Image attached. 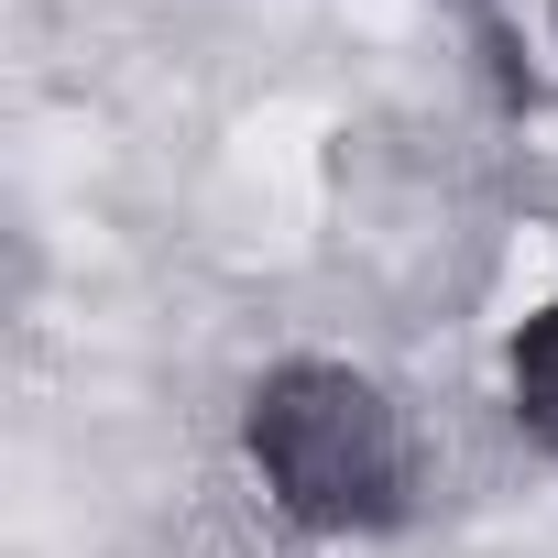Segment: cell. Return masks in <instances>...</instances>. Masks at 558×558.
Returning <instances> with one entry per match:
<instances>
[{"label": "cell", "mask_w": 558, "mask_h": 558, "mask_svg": "<svg viewBox=\"0 0 558 558\" xmlns=\"http://www.w3.org/2000/svg\"><path fill=\"white\" fill-rule=\"evenodd\" d=\"M514 405H525V427L558 449V307H536L525 340H514Z\"/></svg>", "instance_id": "obj_2"}, {"label": "cell", "mask_w": 558, "mask_h": 558, "mask_svg": "<svg viewBox=\"0 0 558 558\" xmlns=\"http://www.w3.org/2000/svg\"><path fill=\"white\" fill-rule=\"evenodd\" d=\"M252 460L296 525H384L405 493V427L340 362H296L252 395Z\"/></svg>", "instance_id": "obj_1"}]
</instances>
